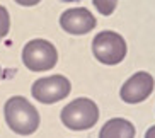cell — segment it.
Returning <instances> with one entry per match:
<instances>
[{
	"label": "cell",
	"mask_w": 155,
	"mask_h": 138,
	"mask_svg": "<svg viewBox=\"0 0 155 138\" xmlns=\"http://www.w3.org/2000/svg\"><path fill=\"white\" fill-rule=\"evenodd\" d=\"M5 121L14 133L28 136L39 126V113L31 102L22 96H14L4 106Z\"/></svg>",
	"instance_id": "cell-1"
},
{
	"label": "cell",
	"mask_w": 155,
	"mask_h": 138,
	"mask_svg": "<svg viewBox=\"0 0 155 138\" xmlns=\"http://www.w3.org/2000/svg\"><path fill=\"white\" fill-rule=\"evenodd\" d=\"M61 123L68 130L73 131H82V130H89L99 120V109L97 104L87 97H78L75 101L61 109Z\"/></svg>",
	"instance_id": "cell-2"
},
{
	"label": "cell",
	"mask_w": 155,
	"mask_h": 138,
	"mask_svg": "<svg viewBox=\"0 0 155 138\" xmlns=\"http://www.w3.org/2000/svg\"><path fill=\"white\" fill-rule=\"evenodd\" d=\"M126 41L114 31H102L92 39V53L102 65H118L126 56Z\"/></svg>",
	"instance_id": "cell-3"
},
{
	"label": "cell",
	"mask_w": 155,
	"mask_h": 138,
	"mask_svg": "<svg viewBox=\"0 0 155 138\" xmlns=\"http://www.w3.org/2000/svg\"><path fill=\"white\" fill-rule=\"evenodd\" d=\"M22 61L31 72H46L56 65L58 51L46 39H32L24 46Z\"/></svg>",
	"instance_id": "cell-4"
},
{
	"label": "cell",
	"mask_w": 155,
	"mask_h": 138,
	"mask_svg": "<svg viewBox=\"0 0 155 138\" xmlns=\"http://www.w3.org/2000/svg\"><path fill=\"white\" fill-rule=\"evenodd\" d=\"M72 84L63 75H50V77L39 78L32 84L31 94L36 101L43 104H55L70 94Z\"/></svg>",
	"instance_id": "cell-5"
},
{
	"label": "cell",
	"mask_w": 155,
	"mask_h": 138,
	"mask_svg": "<svg viewBox=\"0 0 155 138\" xmlns=\"http://www.w3.org/2000/svg\"><path fill=\"white\" fill-rule=\"evenodd\" d=\"M153 85V77L148 72H137L123 84V87L119 90V97L126 104H138L152 94Z\"/></svg>",
	"instance_id": "cell-6"
},
{
	"label": "cell",
	"mask_w": 155,
	"mask_h": 138,
	"mask_svg": "<svg viewBox=\"0 0 155 138\" xmlns=\"http://www.w3.org/2000/svg\"><path fill=\"white\" fill-rule=\"evenodd\" d=\"M60 26L68 34L82 36V34H87L96 28V17L89 12V9L75 7V9L65 10L60 15Z\"/></svg>",
	"instance_id": "cell-7"
},
{
	"label": "cell",
	"mask_w": 155,
	"mask_h": 138,
	"mask_svg": "<svg viewBox=\"0 0 155 138\" xmlns=\"http://www.w3.org/2000/svg\"><path fill=\"white\" fill-rule=\"evenodd\" d=\"M99 138H135V126L124 118H113L101 128Z\"/></svg>",
	"instance_id": "cell-8"
},
{
	"label": "cell",
	"mask_w": 155,
	"mask_h": 138,
	"mask_svg": "<svg viewBox=\"0 0 155 138\" xmlns=\"http://www.w3.org/2000/svg\"><path fill=\"white\" fill-rule=\"evenodd\" d=\"M94 7L97 9V12L102 15H111L116 10L118 0H92Z\"/></svg>",
	"instance_id": "cell-9"
},
{
	"label": "cell",
	"mask_w": 155,
	"mask_h": 138,
	"mask_svg": "<svg viewBox=\"0 0 155 138\" xmlns=\"http://www.w3.org/2000/svg\"><path fill=\"white\" fill-rule=\"evenodd\" d=\"M10 29V15L4 5H0V41L9 34Z\"/></svg>",
	"instance_id": "cell-10"
},
{
	"label": "cell",
	"mask_w": 155,
	"mask_h": 138,
	"mask_svg": "<svg viewBox=\"0 0 155 138\" xmlns=\"http://www.w3.org/2000/svg\"><path fill=\"white\" fill-rule=\"evenodd\" d=\"M19 5H24V7H32V5H36L39 4L41 0H15Z\"/></svg>",
	"instance_id": "cell-11"
},
{
	"label": "cell",
	"mask_w": 155,
	"mask_h": 138,
	"mask_svg": "<svg viewBox=\"0 0 155 138\" xmlns=\"http://www.w3.org/2000/svg\"><path fill=\"white\" fill-rule=\"evenodd\" d=\"M145 138H155V126H152V128H148V130H147Z\"/></svg>",
	"instance_id": "cell-12"
},
{
	"label": "cell",
	"mask_w": 155,
	"mask_h": 138,
	"mask_svg": "<svg viewBox=\"0 0 155 138\" xmlns=\"http://www.w3.org/2000/svg\"><path fill=\"white\" fill-rule=\"evenodd\" d=\"M63 4H73V2H82V0H61Z\"/></svg>",
	"instance_id": "cell-13"
},
{
	"label": "cell",
	"mask_w": 155,
	"mask_h": 138,
	"mask_svg": "<svg viewBox=\"0 0 155 138\" xmlns=\"http://www.w3.org/2000/svg\"><path fill=\"white\" fill-rule=\"evenodd\" d=\"M0 77H2V68H0Z\"/></svg>",
	"instance_id": "cell-14"
}]
</instances>
